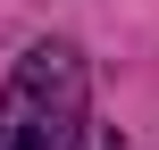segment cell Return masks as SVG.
<instances>
[{
	"instance_id": "1",
	"label": "cell",
	"mask_w": 159,
	"mask_h": 150,
	"mask_svg": "<svg viewBox=\"0 0 159 150\" xmlns=\"http://www.w3.org/2000/svg\"><path fill=\"white\" fill-rule=\"evenodd\" d=\"M84 142V58L67 42H42L17 58L0 92V150H75Z\"/></svg>"
}]
</instances>
